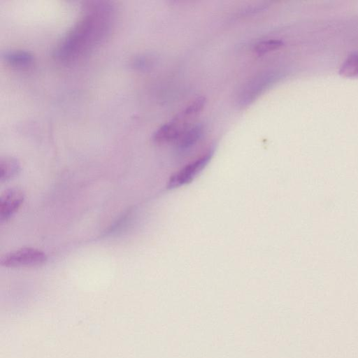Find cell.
<instances>
[{
    "label": "cell",
    "mask_w": 358,
    "mask_h": 358,
    "mask_svg": "<svg viewBox=\"0 0 358 358\" xmlns=\"http://www.w3.org/2000/svg\"><path fill=\"white\" fill-rule=\"evenodd\" d=\"M47 261L45 253L33 248H23L1 257L0 264L3 267H30L41 266Z\"/></svg>",
    "instance_id": "obj_2"
},
{
    "label": "cell",
    "mask_w": 358,
    "mask_h": 358,
    "mask_svg": "<svg viewBox=\"0 0 358 358\" xmlns=\"http://www.w3.org/2000/svg\"><path fill=\"white\" fill-rule=\"evenodd\" d=\"M114 12L110 1H85L81 17L55 50L56 59L72 61L83 57L101 44L110 31Z\"/></svg>",
    "instance_id": "obj_1"
},
{
    "label": "cell",
    "mask_w": 358,
    "mask_h": 358,
    "mask_svg": "<svg viewBox=\"0 0 358 358\" xmlns=\"http://www.w3.org/2000/svg\"><path fill=\"white\" fill-rule=\"evenodd\" d=\"M20 164L17 159L12 157H3L0 159V181L9 180L18 174Z\"/></svg>",
    "instance_id": "obj_8"
},
{
    "label": "cell",
    "mask_w": 358,
    "mask_h": 358,
    "mask_svg": "<svg viewBox=\"0 0 358 358\" xmlns=\"http://www.w3.org/2000/svg\"><path fill=\"white\" fill-rule=\"evenodd\" d=\"M24 199V192L18 187H11L1 194L0 198V221L8 220L21 206Z\"/></svg>",
    "instance_id": "obj_5"
},
{
    "label": "cell",
    "mask_w": 358,
    "mask_h": 358,
    "mask_svg": "<svg viewBox=\"0 0 358 358\" xmlns=\"http://www.w3.org/2000/svg\"><path fill=\"white\" fill-rule=\"evenodd\" d=\"M187 118L180 113L170 122L161 126L152 135V141L156 143H164L180 137L186 127Z\"/></svg>",
    "instance_id": "obj_4"
},
{
    "label": "cell",
    "mask_w": 358,
    "mask_h": 358,
    "mask_svg": "<svg viewBox=\"0 0 358 358\" xmlns=\"http://www.w3.org/2000/svg\"><path fill=\"white\" fill-rule=\"evenodd\" d=\"M203 127L201 124H197L184 131L180 136L178 143V147L180 150H187L193 147L201 138Z\"/></svg>",
    "instance_id": "obj_7"
},
{
    "label": "cell",
    "mask_w": 358,
    "mask_h": 358,
    "mask_svg": "<svg viewBox=\"0 0 358 358\" xmlns=\"http://www.w3.org/2000/svg\"><path fill=\"white\" fill-rule=\"evenodd\" d=\"M213 155V150H209L205 154L171 175L167 182V188L173 189L190 183L207 166Z\"/></svg>",
    "instance_id": "obj_3"
},
{
    "label": "cell",
    "mask_w": 358,
    "mask_h": 358,
    "mask_svg": "<svg viewBox=\"0 0 358 358\" xmlns=\"http://www.w3.org/2000/svg\"><path fill=\"white\" fill-rule=\"evenodd\" d=\"M282 45L283 42L282 41L277 39H270L257 43L254 47V51L259 55H262L278 49Z\"/></svg>",
    "instance_id": "obj_10"
},
{
    "label": "cell",
    "mask_w": 358,
    "mask_h": 358,
    "mask_svg": "<svg viewBox=\"0 0 358 358\" xmlns=\"http://www.w3.org/2000/svg\"><path fill=\"white\" fill-rule=\"evenodd\" d=\"M1 58L9 65L18 68L29 66L34 61V57L29 52L22 50L3 51Z\"/></svg>",
    "instance_id": "obj_6"
},
{
    "label": "cell",
    "mask_w": 358,
    "mask_h": 358,
    "mask_svg": "<svg viewBox=\"0 0 358 358\" xmlns=\"http://www.w3.org/2000/svg\"><path fill=\"white\" fill-rule=\"evenodd\" d=\"M339 73L348 78L358 76V54H352L348 56L341 65Z\"/></svg>",
    "instance_id": "obj_9"
},
{
    "label": "cell",
    "mask_w": 358,
    "mask_h": 358,
    "mask_svg": "<svg viewBox=\"0 0 358 358\" xmlns=\"http://www.w3.org/2000/svg\"><path fill=\"white\" fill-rule=\"evenodd\" d=\"M206 103V98L200 96L192 101L182 113L188 119L196 116L203 109Z\"/></svg>",
    "instance_id": "obj_11"
}]
</instances>
